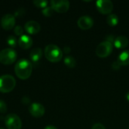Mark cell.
Returning <instances> with one entry per match:
<instances>
[{
    "label": "cell",
    "instance_id": "cell-28",
    "mask_svg": "<svg viewBox=\"0 0 129 129\" xmlns=\"http://www.w3.org/2000/svg\"><path fill=\"white\" fill-rule=\"evenodd\" d=\"M63 52L65 54H69L70 52V48L69 46H65L63 48Z\"/></svg>",
    "mask_w": 129,
    "mask_h": 129
},
{
    "label": "cell",
    "instance_id": "cell-23",
    "mask_svg": "<svg viewBox=\"0 0 129 129\" xmlns=\"http://www.w3.org/2000/svg\"><path fill=\"white\" fill-rule=\"evenodd\" d=\"M14 31L17 36H21L23 35V29L20 26H16Z\"/></svg>",
    "mask_w": 129,
    "mask_h": 129
},
{
    "label": "cell",
    "instance_id": "cell-32",
    "mask_svg": "<svg viewBox=\"0 0 129 129\" xmlns=\"http://www.w3.org/2000/svg\"><path fill=\"white\" fill-rule=\"evenodd\" d=\"M128 129H129V126H128Z\"/></svg>",
    "mask_w": 129,
    "mask_h": 129
},
{
    "label": "cell",
    "instance_id": "cell-15",
    "mask_svg": "<svg viewBox=\"0 0 129 129\" xmlns=\"http://www.w3.org/2000/svg\"><path fill=\"white\" fill-rule=\"evenodd\" d=\"M42 57V50L40 48H35L31 50L29 54V57L31 60L34 63L38 62Z\"/></svg>",
    "mask_w": 129,
    "mask_h": 129
},
{
    "label": "cell",
    "instance_id": "cell-27",
    "mask_svg": "<svg viewBox=\"0 0 129 129\" xmlns=\"http://www.w3.org/2000/svg\"><path fill=\"white\" fill-rule=\"evenodd\" d=\"M22 101H23V104H28L29 101H30V99L28 98L27 97H23V99H22Z\"/></svg>",
    "mask_w": 129,
    "mask_h": 129
},
{
    "label": "cell",
    "instance_id": "cell-25",
    "mask_svg": "<svg viewBox=\"0 0 129 129\" xmlns=\"http://www.w3.org/2000/svg\"><path fill=\"white\" fill-rule=\"evenodd\" d=\"M91 129H106V128L104 127V125H102L101 123H96L92 126Z\"/></svg>",
    "mask_w": 129,
    "mask_h": 129
},
{
    "label": "cell",
    "instance_id": "cell-8",
    "mask_svg": "<svg viewBox=\"0 0 129 129\" xmlns=\"http://www.w3.org/2000/svg\"><path fill=\"white\" fill-rule=\"evenodd\" d=\"M51 7L58 13H65L70 8V2L67 0H51Z\"/></svg>",
    "mask_w": 129,
    "mask_h": 129
},
{
    "label": "cell",
    "instance_id": "cell-7",
    "mask_svg": "<svg viewBox=\"0 0 129 129\" xmlns=\"http://www.w3.org/2000/svg\"><path fill=\"white\" fill-rule=\"evenodd\" d=\"M96 7L100 13L108 14L113 11V4L110 0H98L96 2Z\"/></svg>",
    "mask_w": 129,
    "mask_h": 129
},
{
    "label": "cell",
    "instance_id": "cell-11",
    "mask_svg": "<svg viewBox=\"0 0 129 129\" xmlns=\"http://www.w3.org/2000/svg\"><path fill=\"white\" fill-rule=\"evenodd\" d=\"M79 27L82 30H87L91 29L94 25V20L90 16H82L77 21Z\"/></svg>",
    "mask_w": 129,
    "mask_h": 129
},
{
    "label": "cell",
    "instance_id": "cell-9",
    "mask_svg": "<svg viewBox=\"0 0 129 129\" xmlns=\"http://www.w3.org/2000/svg\"><path fill=\"white\" fill-rule=\"evenodd\" d=\"M16 23L15 17L11 14H5L1 19V25L2 28L5 30L11 29Z\"/></svg>",
    "mask_w": 129,
    "mask_h": 129
},
{
    "label": "cell",
    "instance_id": "cell-18",
    "mask_svg": "<svg viewBox=\"0 0 129 129\" xmlns=\"http://www.w3.org/2000/svg\"><path fill=\"white\" fill-rule=\"evenodd\" d=\"M64 63L69 68H74L76 65V61L74 57L71 56H67L64 58Z\"/></svg>",
    "mask_w": 129,
    "mask_h": 129
},
{
    "label": "cell",
    "instance_id": "cell-21",
    "mask_svg": "<svg viewBox=\"0 0 129 129\" xmlns=\"http://www.w3.org/2000/svg\"><path fill=\"white\" fill-rule=\"evenodd\" d=\"M54 13V9L51 7H46L45 8H43L42 10V14L45 16V17H51Z\"/></svg>",
    "mask_w": 129,
    "mask_h": 129
},
{
    "label": "cell",
    "instance_id": "cell-1",
    "mask_svg": "<svg viewBox=\"0 0 129 129\" xmlns=\"http://www.w3.org/2000/svg\"><path fill=\"white\" fill-rule=\"evenodd\" d=\"M14 71L19 79H27L31 76L33 71L32 63L26 59H20L15 65Z\"/></svg>",
    "mask_w": 129,
    "mask_h": 129
},
{
    "label": "cell",
    "instance_id": "cell-31",
    "mask_svg": "<svg viewBox=\"0 0 129 129\" xmlns=\"http://www.w3.org/2000/svg\"><path fill=\"white\" fill-rule=\"evenodd\" d=\"M0 129H3V128H0Z\"/></svg>",
    "mask_w": 129,
    "mask_h": 129
},
{
    "label": "cell",
    "instance_id": "cell-16",
    "mask_svg": "<svg viewBox=\"0 0 129 129\" xmlns=\"http://www.w3.org/2000/svg\"><path fill=\"white\" fill-rule=\"evenodd\" d=\"M122 66L129 65V50L122 51L118 57L117 60Z\"/></svg>",
    "mask_w": 129,
    "mask_h": 129
},
{
    "label": "cell",
    "instance_id": "cell-24",
    "mask_svg": "<svg viewBox=\"0 0 129 129\" xmlns=\"http://www.w3.org/2000/svg\"><path fill=\"white\" fill-rule=\"evenodd\" d=\"M121 64L119 63V62L118 61V60H116V61H114L113 63V64H112V68L114 70H119V68L121 67Z\"/></svg>",
    "mask_w": 129,
    "mask_h": 129
},
{
    "label": "cell",
    "instance_id": "cell-12",
    "mask_svg": "<svg viewBox=\"0 0 129 129\" xmlns=\"http://www.w3.org/2000/svg\"><path fill=\"white\" fill-rule=\"evenodd\" d=\"M24 29L29 34H36L40 31L41 26L38 22L35 20H29L25 23Z\"/></svg>",
    "mask_w": 129,
    "mask_h": 129
},
{
    "label": "cell",
    "instance_id": "cell-17",
    "mask_svg": "<svg viewBox=\"0 0 129 129\" xmlns=\"http://www.w3.org/2000/svg\"><path fill=\"white\" fill-rule=\"evenodd\" d=\"M107 23L110 26H115L119 23V17L116 14H110L107 17Z\"/></svg>",
    "mask_w": 129,
    "mask_h": 129
},
{
    "label": "cell",
    "instance_id": "cell-13",
    "mask_svg": "<svg viewBox=\"0 0 129 129\" xmlns=\"http://www.w3.org/2000/svg\"><path fill=\"white\" fill-rule=\"evenodd\" d=\"M18 45L21 48L28 49L33 45V39L30 36L27 35H22L18 39Z\"/></svg>",
    "mask_w": 129,
    "mask_h": 129
},
{
    "label": "cell",
    "instance_id": "cell-10",
    "mask_svg": "<svg viewBox=\"0 0 129 129\" xmlns=\"http://www.w3.org/2000/svg\"><path fill=\"white\" fill-rule=\"evenodd\" d=\"M29 112L30 113V114L36 118H39L43 116V115L45 114V110L43 105H42L39 103H33L30 104L29 107Z\"/></svg>",
    "mask_w": 129,
    "mask_h": 129
},
{
    "label": "cell",
    "instance_id": "cell-19",
    "mask_svg": "<svg viewBox=\"0 0 129 129\" xmlns=\"http://www.w3.org/2000/svg\"><path fill=\"white\" fill-rule=\"evenodd\" d=\"M7 42L11 48H14V47H16L17 44L18 43V41L17 40L15 36H8V37L7 38Z\"/></svg>",
    "mask_w": 129,
    "mask_h": 129
},
{
    "label": "cell",
    "instance_id": "cell-29",
    "mask_svg": "<svg viewBox=\"0 0 129 129\" xmlns=\"http://www.w3.org/2000/svg\"><path fill=\"white\" fill-rule=\"evenodd\" d=\"M44 129H57L54 125H47Z\"/></svg>",
    "mask_w": 129,
    "mask_h": 129
},
{
    "label": "cell",
    "instance_id": "cell-20",
    "mask_svg": "<svg viewBox=\"0 0 129 129\" xmlns=\"http://www.w3.org/2000/svg\"><path fill=\"white\" fill-rule=\"evenodd\" d=\"M33 4L38 7V8H45L48 6V2L46 0H34L33 1Z\"/></svg>",
    "mask_w": 129,
    "mask_h": 129
},
{
    "label": "cell",
    "instance_id": "cell-3",
    "mask_svg": "<svg viewBox=\"0 0 129 129\" xmlns=\"http://www.w3.org/2000/svg\"><path fill=\"white\" fill-rule=\"evenodd\" d=\"M16 85V80L11 75H3L0 76V91L8 93L14 90Z\"/></svg>",
    "mask_w": 129,
    "mask_h": 129
},
{
    "label": "cell",
    "instance_id": "cell-6",
    "mask_svg": "<svg viewBox=\"0 0 129 129\" xmlns=\"http://www.w3.org/2000/svg\"><path fill=\"white\" fill-rule=\"evenodd\" d=\"M5 124L8 129H21L22 122L20 117L14 114H8L5 119Z\"/></svg>",
    "mask_w": 129,
    "mask_h": 129
},
{
    "label": "cell",
    "instance_id": "cell-30",
    "mask_svg": "<svg viewBox=\"0 0 129 129\" xmlns=\"http://www.w3.org/2000/svg\"><path fill=\"white\" fill-rule=\"evenodd\" d=\"M126 100L129 102V91L126 94Z\"/></svg>",
    "mask_w": 129,
    "mask_h": 129
},
{
    "label": "cell",
    "instance_id": "cell-26",
    "mask_svg": "<svg viewBox=\"0 0 129 129\" xmlns=\"http://www.w3.org/2000/svg\"><path fill=\"white\" fill-rule=\"evenodd\" d=\"M115 39L116 38H114V36L113 35H110V36H107L106 41H107V42H110V43L113 44L114 42V41H115Z\"/></svg>",
    "mask_w": 129,
    "mask_h": 129
},
{
    "label": "cell",
    "instance_id": "cell-5",
    "mask_svg": "<svg viewBox=\"0 0 129 129\" xmlns=\"http://www.w3.org/2000/svg\"><path fill=\"white\" fill-rule=\"evenodd\" d=\"M112 51H113V44L106 40L101 42L96 48L97 56L101 58L108 57L112 53Z\"/></svg>",
    "mask_w": 129,
    "mask_h": 129
},
{
    "label": "cell",
    "instance_id": "cell-14",
    "mask_svg": "<svg viewBox=\"0 0 129 129\" xmlns=\"http://www.w3.org/2000/svg\"><path fill=\"white\" fill-rule=\"evenodd\" d=\"M128 39L125 36H119L115 39L113 42L114 46L118 49H123L125 48L128 45Z\"/></svg>",
    "mask_w": 129,
    "mask_h": 129
},
{
    "label": "cell",
    "instance_id": "cell-2",
    "mask_svg": "<svg viewBox=\"0 0 129 129\" xmlns=\"http://www.w3.org/2000/svg\"><path fill=\"white\" fill-rule=\"evenodd\" d=\"M45 57L50 62L56 63L59 62L63 57V51L56 45H48L45 48Z\"/></svg>",
    "mask_w": 129,
    "mask_h": 129
},
{
    "label": "cell",
    "instance_id": "cell-22",
    "mask_svg": "<svg viewBox=\"0 0 129 129\" xmlns=\"http://www.w3.org/2000/svg\"><path fill=\"white\" fill-rule=\"evenodd\" d=\"M6 111H7V104H6V103L4 101L0 100V113H4Z\"/></svg>",
    "mask_w": 129,
    "mask_h": 129
},
{
    "label": "cell",
    "instance_id": "cell-4",
    "mask_svg": "<svg viewBox=\"0 0 129 129\" xmlns=\"http://www.w3.org/2000/svg\"><path fill=\"white\" fill-rule=\"evenodd\" d=\"M17 57V54L13 48H5L0 51V63L5 65L13 63Z\"/></svg>",
    "mask_w": 129,
    "mask_h": 129
}]
</instances>
